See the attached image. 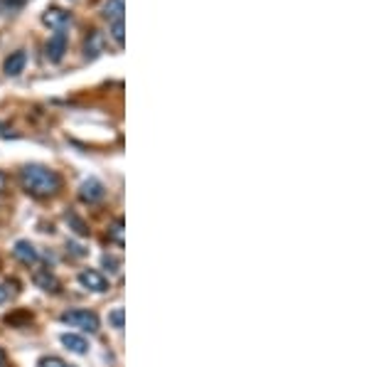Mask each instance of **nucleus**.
<instances>
[{
	"instance_id": "nucleus-1",
	"label": "nucleus",
	"mask_w": 369,
	"mask_h": 367,
	"mask_svg": "<svg viewBox=\"0 0 369 367\" xmlns=\"http://www.w3.org/2000/svg\"><path fill=\"white\" fill-rule=\"evenodd\" d=\"M20 185L32 198H52L62 190V176L45 165H25L20 170Z\"/></svg>"
},
{
	"instance_id": "nucleus-2",
	"label": "nucleus",
	"mask_w": 369,
	"mask_h": 367,
	"mask_svg": "<svg viewBox=\"0 0 369 367\" xmlns=\"http://www.w3.org/2000/svg\"><path fill=\"white\" fill-rule=\"evenodd\" d=\"M62 323H67L72 328H82V330H89L96 333L99 330V316L94 311H86V308H72V311L62 313Z\"/></svg>"
},
{
	"instance_id": "nucleus-3",
	"label": "nucleus",
	"mask_w": 369,
	"mask_h": 367,
	"mask_svg": "<svg viewBox=\"0 0 369 367\" xmlns=\"http://www.w3.org/2000/svg\"><path fill=\"white\" fill-rule=\"evenodd\" d=\"M64 52H67V35L62 32V30H57L50 40H47L45 55H47V59H50V62H59L62 57H64Z\"/></svg>"
},
{
	"instance_id": "nucleus-4",
	"label": "nucleus",
	"mask_w": 369,
	"mask_h": 367,
	"mask_svg": "<svg viewBox=\"0 0 369 367\" xmlns=\"http://www.w3.org/2000/svg\"><path fill=\"white\" fill-rule=\"evenodd\" d=\"M79 283L84 288H89V291H96V294L108 291V279L101 272H94V269H86V272L79 274Z\"/></svg>"
},
{
	"instance_id": "nucleus-5",
	"label": "nucleus",
	"mask_w": 369,
	"mask_h": 367,
	"mask_svg": "<svg viewBox=\"0 0 369 367\" xmlns=\"http://www.w3.org/2000/svg\"><path fill=\"white\" fill-rule=\"evenodd\" d=\"M32 281H35V286L47 291V294H59V281H57V276L50 269H35Z\"/></svg>"
},
{
	"instance_id": "nucleus-6",
	"label": "nucleus",
	"mask_w": 369,
	"mask_h": 367,
	"mask_svg": "<svg viewBox=\"0 0 369 367\" xmlns=\"http://www.w3.org/2000/svg\"><path fill=\"white\" fill-rule=\"evenodd\" d=\"M104 195H106V190H104V185H101L99 180H86L84 185H82V190H79V198H82V203L86 205H96L99 200H104Z\"/></svg>"
},
{
	"instance_id": "nucleus-7",
	"label": "nucleus",
	"mask_w": 369,
	"mask_h": 367,
	"mask_svg": "<svg viewBox=\"0 0 369 367\" xmlns=\"http://www.w3.org/2000/svg\"><path fill=\"white\" fill-rule=\"evenodd\" d=\"M12 254H15V259L20 261V264H25V266L37 264V259H39L37 249H35L30 242H25V239H20V242H15V249H12Z\"/></svg>"
},
{
	"instance_id": "nucleus-8",
	"label": "nucleus",
	"mask_w": 369,
	"mask_h": 367,
	"mask_svg": "<svg viewBox=\"0 0 369 367\" xmlns=\"http://www.w3.org/2000/svg\"><path fill=\"white\" fill-rule=\"evenodd\" d=\"M72 17H69L67 10H62V8H50V10H45V15H42V23L47 25V28L52 30H62L64 25L69 23Z\"/></svg>"
},
{
	"instance_id": "nucleus-9",
	"label": "nucleus",
	"mask_w": 369,
	"mask_h": 367,
	"mask_svg": "<svg viewBox=\"0 0 369 367\" xmlns=\"http://www.w3.org/2000/svg\"><path fill=\"white\" fill-rule=\"evenodd\" d=\"M3 69H6L8 77H17V74L25 69V52H12V55H8L6 62H3Z\"/></svg>"
},
{
	"instance_id": "nucleus-10",
	"label": "nucleus",
	"mask_w": 369,
	"mask_h": 367,
	"mask_svg": "<svg viewBox=\"0 0 369 367\" xmlns=\"http://www.w3.org/2000/svg\"><path fill=\"white\" fill-rule=\"evenodd\" d=\"M104 17L106 20H123V0H106V6H104Z\"/></svg>"
},
{
	"instance_id": "nucleus-11",
	"label": "nucleus",
	"mask_w": 369,
	"mask_h": 367,
	"mask_svg": "<svg viewBox=\"0 0 369 367\" xmlns=\"http://www.w3.org/2000/svg\"><path fill=\"white\" fill-rule=\"evenodd\" d=\"M62 343L67 345L72 352H77V355H84L86 352V340L79 338V335H62Z\"/></svg>"
},
{
	"instance_id": "nucleus-12",
	"label": "nucleus",
	"mask_w": 369,
	"mask_h": 367,
	"mask_svg": "<svg viewBox=\"0 0 369 367\" xmlns=\"http://www.w3.org/2000/svg\"><path fill=\"white\" fill-rule=\"evenodd\" d=\"M108 239H111L116 247H123V220L118 217L111 227H108Z\"/></svg>"
},
{
	"instance_id": "nucleus-13",
	"label": "nucleus",
	"mask_w": 369,
	"mask_h": 367,
	"mask_svg": "<svg viewBox=\"0 0 369 367\" xmlns=\"http://www.w3.org/2000/svg\"><path fill=\"white\" fill-rule=\"evenodd\" d=\"M84 52H86V57H94V55H99V52H101V37H99V32H91L89 37H86Z\"/></svg>"
},
{
	"instance_id": "nucleus-14",
	"label": "nucleus",
	"mask_w": 369,
	"mask_h": 367,
	"mask_svg": "<svg viewBox=\"0 0 369 367\" xmlns=\"http://www.w3.org/2000/svg\"><path fill=\"white\" fill-rule=\"evenodd\" d=\"M67 222H72V227H74V232H77V234H82V237H86V234H89V229H86V225L82 220H79L77 215H67Z\"/></svg>"
},
{
	"instance_id": "nucleus-15",
	"label": "nucleus",
	"mask_w": 369,
	"mask_h": 367,
	"mask_svg": "<svg viewBox=\"0 0 369 367\" xmlns=\"http://www.w3.org/2000/svg\"><path fill=\"white\" fill-rule=\"evenodd\" d=\"M111 37L116 40V45L118 47H123V20H116L113 23V28H111Z\"/></svg>"
},
{
	"instance_id": "nucleus-16",
	"label": "nucleus",
	"mask_w": 369,
	"mask_h": 367,
	"mask_svg": "<svg viewBox=\"0 0 369 367\" xmlns=\"http://www.w3.org/2000/svg\"><path fill=\"white\" fill-rule=\"evenodd\" d=\"M39 367H72V365H67L62 357H42V360H39Z\"/></svg>"
},
{
	"instance_id": "nucleus-17",
	"label": "nucleus",
	"mask_w": 369,
	"mask_h": 367,
	"mask_svg": "<svg viewBox=\"0 0 369 367\" xmlns=\"http://www.w3.org/2000/svg\"><path fill=\"white\" fill-rule=\"evenodd\" d=\"M108 321H111L113 328H123V308H113L111 316H108Z\"/></svg>"
},
{
	"instance_id": "nucleus-18",
	"label": "nucleus",
	"mask_w": 369,
	"mask_h": 367,
	"mask_svg": "<svg viewBox=\"0 0 369 367\" xmlns=\"http://www.w3.org/2000/svg\"><path fill=\"white\" fill-rule=\"evenodd\" d=\"M20 321L30 323V321H32V316H30V313H15V316H8L6 318V323H10V326H15V323H20Z\"/></svg>"
},
{
	"instance_id": "nucleus-19",
	"label": "nucleus",
	"mask_w": 369,
	"mask_h": 367,
	"mask_svg": "<svg viewBox=\"0 0 369 367\" xmlns=\"http://www.w3.org/2000/svg\"><path fill=\"white\" fill-rule=\"evenodd\" d=\"M104 264H106V266H113V269H111V272H118V259H113V256H104Z\"/></svg>"
},
{
	"instance_id": "nucleus-20",
	"label": "nucleus",
	"mask_w": 369,
	"mask_h": 367,
	"mask_svg": "<svg viewBox=\"0 0 369 367\" xmlns=\"http://www.w3.org/2000/svg\"><path fill=\"white\" fill-rule=\"evenodd\" d=\"M6 185H8V176L3 173V170H0V192L6 190Z\"/></svg>"
},
{
	"instance_id": "nucleus-21",
	"label": "nucleus",
	"mask_w": 369,
	"mask_h": 367,
	"mask_svg": "<svg viewBox=\"0 0 369 367\" xmlns=\"http://www.w3.org/2000/svg\"><path fill=\"white\" fill-rule=\"evenodd\" d=\"M8 296H10V294H8V288H6V286H0V303H6Z\"/></svg>"
},
{
	"instance_id": "nucleus-22",
	"label": "nucleus",
	"mask_w": 369,
	"mask_h": 367,
	"mask_svg": "<svg viewBox=\"0 0 369 367\" xmlns=\"http://www.w3.org/2000/svg\"><path fill=\"white\" fill-rule=\"evenodd\" d=\"M6 3H8V6H10V8H17V6H23L25 0H6Z\"/></svg>"
},
{
	"instance_id": "nucleus-23",
	"label": "nucleus",
	"mask_w": 369,
	"mask_h": 367,
	"mask_svg": "<svg viewBox=\"0 0 369 367\" xmlns=\"http://www.w3.org/2000/svg\"><path fill=\"white\" fill-rule=\"evenodd\" d=\"M6 360H8V355H6V350H3V348H0V367L6 365Z\"/></svg>"
},
{
	"instance_id": "nucleus-24",
	"label": "nucleus",
	"mask_w": 369,
	"mask_h": 367,
	"mask_svg": "<svg viewBox=\"0 0 369 367\" xmlns=\"http://www.w3.org/2000/svg\"><path fill=\"white\" fill-rule=\"evenodd\" d=\"M3 367H6V365H3Z\"/></svg>"
}]
</instances>
